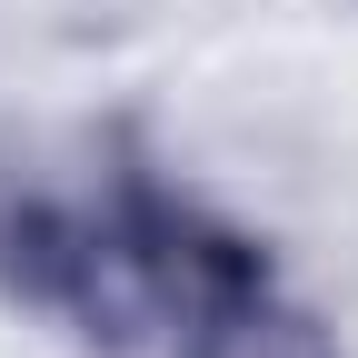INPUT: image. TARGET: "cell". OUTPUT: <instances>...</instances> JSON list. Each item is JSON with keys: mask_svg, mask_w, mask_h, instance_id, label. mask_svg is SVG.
<instances>
[{"mask_svg": "<svg viewBox=\"0 0 358 358\" xmlns=\"http://www.w3.org/2000/svg\"><path fill=\"white\" fill-rule=\"evenodd\" d=\"M189 358H329V338L289 308H268L259 289H219L189 319Z\"/></svg>", "mask_w": 358, "mask_h": 358, "instance_id": "obj_1", "label": "cell"}]
</instances>
